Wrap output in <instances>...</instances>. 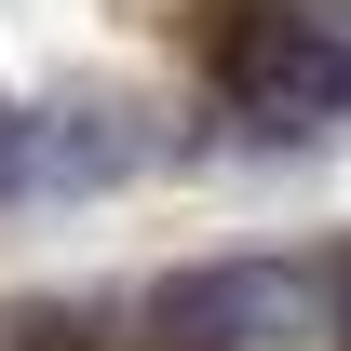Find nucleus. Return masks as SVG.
<instances>
[{"label":"nucleus","mask_w":351,"mask_h":351,"mask_svg":"<svg viewBox=\"0 0 351 351\" xmlns=\"http://www.w3.org/2000/svg\"><path fill=\"white\" fill-rule=\"evenodd\" d=\"M122 162H135V122L108 108V95H68V108H41V122H14V176H27L41 203H82V189H108Z\"/></svg>","instance_id":"nucleus-3"},{"label":"nucleus","mask_w":351,"mask_h":351,"mask_svg":"<svg viewBox=\"0 0 351 351\" xmlns=\"http://www.w3.org/2000/svg\"><path fill=\"white\" fill-rule=\"evenodd\" d=\"M324 298H311V270L284 257H230V270H176L162 298H149V351H270V338H311Z\"/></svg>","instance_id":"nucleus-2"},{"label":"nucleus","mask_w":351,"mask_h":351,"mask_svg":"<svg viewBox=\"0 0 351 351\" xmlns=\"http://www.w3.org/2000/svg\"><path fill=\"white\" fill-rule=\"evenodd\" d=\"M217 82H230V122L243 135H324V122H351V41L311 27V14H243L230 54H217Z\"/></svg>","instance_id":"nucleus-1"}]
</instances>
